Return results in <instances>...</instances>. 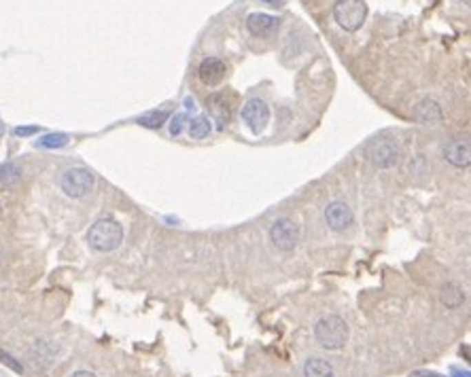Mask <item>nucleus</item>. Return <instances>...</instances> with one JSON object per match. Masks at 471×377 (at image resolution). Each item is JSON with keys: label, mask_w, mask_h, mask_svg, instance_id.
<instances>
[{"label": "nucleus", "mask_w": 471, "mask_h": 377, "mask_svg": "<svg viewBox=\"0 0 471 377\" xmlns=\"http://www.w3.org/2000/svg\"><path fill=\"white\" fill-rule=\"evenodd\" d=\"M87 241L96 252H111L123 241V227L115 219H100L87 231Z\"/></svg>", "instance_id": "obj_1"}, {"label": "nucleus", "mask_w": 471, "mask_h": 377, "mask_svg": "<svg viewBox=\"0 0 471 377\" xmlns=\"http://www.w3.org/2000/svg\"><path fill=\"white\" fill-rule=\"evenodd\" d=\"M348 325L339 316H325L314 325V337L325 349H339L348 341Z\"/></svg>", "instance_id": "obj_2"}, {"label": "nucleus", "mask_w": 471, "mask_h": 377, "mask_svg": "<svg viewBox=\"0 0 471 377\" xmlns=\"http://www.w3.org/2000/svg\"><path fill=\"white\" fill-rule=\"evenodd\" d=\"M333 17L346 32H357L368 17V5L363 0H337Z\"/></svg>", "instance_id": "obj_3"}, {"label": "nucleus", "mask_w": 471, "mask_h": 377, "mask_svg": "<svg viewBox=\"0 0 471 377\" xmlns=\"http://www.w3.org/2000/svg\"><path fill=\"white\" fill-rule=\"evenodd\" d=\"M368 155L372 159V164L380 170H388V168H395L399 164V157H401V149L397 144V140L392 138H380L374 140L368 149Z\"/></svg>", "instance_id": "obj_4"}, {"label": "nucleus", "mask_w": 471, "mask_h": 377, "mask_svg": "<svg viewBox=\"0 0 471 377\" xmlns=\"http://www.w3.org/2000/svg\"><path fill=\"white\" fill-rule=\"evenodd\" d=\"M94 188V174L85 168H70L64 172L62 176V191L72 197V200H78V197H85L90 191Z\"/></svg>", "instance_id": "obj_5"}, {"label": "nucleus", "mask_w": 471, "mask_h": 377, "mask_svg": "<svg viewBox=\"0 0 471 377\" xmlns=\"http://www.w3.org/2000/svg\"><path fill=\"white\" fill-rule=\"evenodd\" d=\"M270 237H272V244L278 250L289 252L300 241V225L291 219H278L270 229Z\"/></svg>", "instance_id": "obj_6"}, {"label": "nucleus", "mask_w": 471, "mask_h": 377, "mask_svg": "<svg viewBox=\"0 0 471 377\" xmlns=\"http://www.w3.org/2000/svg\"><path fill=\"white\" fill-rule=\"evenodd\" d=\"M242 121L247 123V127L253 131V133H261L268 123H270V109H268V104L264 100H259V98H253L244 104V109H242Z\"/></svg>", "instance_id": "obj_7"}, {"label": "nucleus", "mask_w": 471, "mask_h": 377, "mask_svg": "<svg viewBox=\"0 0 471 377\" xmlns=\"http://www.w3.org/2000/svg\"><path fill=\"white\" fill-rule=\"evenodd\" d=\"M247 28L255 36H274L280 28V19L268 13H251L247 17Z\"/></svg>", "instance_id": "obj_8"}, {"label": "nucleus", "mask_w": 471, "mask_h": 377, "mask_svg": "<svg viewBox=\"0 0 471 377\" xmlns=\"http://www.w3.org/2000/svg\"><path fill=\"white\" fill-rule=\"evenodd\" d=\"M443 157H446V161L450 166L454 168H467L471 164V144H469V138H454L446 151H443Z\"/></svg>", "instance_id": "obj_9"}, {"label": "nucleus", "mask_w": 471, "mask_h": 377, "mask_svg": "<svg viewBox=\"0 0 471 377\" xmlns=\"http://www.w3.org/2000/svg\"><path fill=\"white\" fill-rule=\"evenodd\" d=\"M58 354H60V345L54 343V341L41 339V341H34V345L30 347V358L41 369H49L51 365L56 363Z\"/></svg>", "instance_id": "obj_10"}, {"label": "nucleus", "mask_w": 471, "mask_h": 377, "mask_svg": "<svg viewBox=\"0 0 471 377\" xmlns=\"http://www.w3.org/2000/svg\"><path fill=\"white\" fill-rule=\"evenodd\" d=\"M325 221H327L329 229L342 231L353 223V210L344 202H331L325 210Z\"/></svg>", "instance_id": "obj_11"}, {"label": "nucleus", "mask_w": 471, "mask_h": 377, "mask_svg": "<svg viewBox=\"0 0 471 377\" xmlns=\"http://www.w3.org/2000/svg\"><path fill=\"white\" fill-rule=\"evenodd\" d=\"M198 74H200V80H202L204 85L215 87V85H219L221 80L225 78L227 66H225L221 60H217V58H206V60L200 64Z\"/></svg>", "instance_id": "obj_12"}, {"label": "nucleus", "mask_w": 471, "mask_h": 377, "mask_svg": "<svg viewBox=\"0 0 471 377\" xmlns=\"http://www.w3.org/2000/svg\"><path fill=\"white\" fill-rule=\"evenodd\" d=\"M412 115L421 125H437L441 121V106L435 100L425 98L414 106Z\"/></svg>", "instance_id": "obj_13"}, {"label": "nucleus", "mask_w": 471, "mask_h": 377, "mask_svg": "<svg viewBox=\"0 0 471 377\" xmlns=\"http://www.w3.org/2000/svg\"><path fill=\"white\" fill-rule=\"evenodd\" d=\"M208 109H211V115L219 123V127H223L231 119V102L225 94L208 96Z\"/></svg>", "instance_id": "obj_14"}, {"label": "nucleus", "mask_w": 471, "mask_h": 377, "mask_svg": "<svg viewBox=\"0 0 471 377\" xmlns=\"http://www.w3.org/2000/svg\"><path fill=\"white\" fill-rule=\"evenodd\" d=\"M439 297H441V303L446 305L448 310H457L465 301V292H463V288L459 284L446 282V284L441 286V290H439Z\"/></svg>", "instance_id": "obj_15"}, {"label": "nucleus", "mask_w": 471, "mask_h": 377, "mask_svg": "<svg viewBox=\"0 0 471 377\" xmlns=\"http://www.w3.org/2000/svg\"><path fill=\"white\" fill-rule=\"evenodd\" d=\"M304 377H335V369L325 358H310L304 365Z\"/></svg>", "instance_id": "obj_16"}, {"label": "nucleus", "mask_w": 471, "mask_h": 377, "mask_svg": "<svg viewBox=\"0 0 471 377\" xmlns=\"http://www.w3.org/2000/svg\"><path fill=\"white\" fill-rule=\"evenodd\" d=\"M21 180V168L15 161H7L0 166V186H15Z\"/></svg>", "instance_id": "obj_17"}, {"label": "nucleus", "mask_w": 471, "mask_h": 377, "mask_svg": "<svg viewBox=\"0 0 471 377\" xmlns=\"http://www.w3.org/2000/svg\"><path fill=\"white\" fill-rule=\"evenodd\" d=\"M68 133H47V136H43L36 144L41 149H62L68 144Z\"/></svg>", "instance_id": "obj_18"}, {"label": "nucleus", "mask_w": 471, "mask_h": 377, "mask_svg": "<svg viewBox=\"0 0 471 377\" xmlns=\"http://www.w3.org/2000/svg\"><path fill=\"white\" fill-rule=\"evenodd\" d=\"M211 129H213L211 127V121H208L206 117H198L189 125V136L196 138V140H200V138H206L208 133H211Z\"/></svg>", "instance_id": "obj_19"}, {"label": "nucleus", "mask_w": 471, "mask_h": 377, "mask_svg": "<svg viewBox=\"0 0 471 377\" xmlns=\"http://www.w3.org/2000/svg\"><path fill=\"white\" fill-rule=\"evenodd\" d=\"M166 119H168V111H153V113L140 117L138 123L145 125V127H149V129H160Z\"/></svg>", "instance_id": "obj_20"}, {"label": "nucleus", "mask_w": 471, "mask_h": 377, "mask_svg": "<svg viewBox=\"0 0 471 377\" xmlns=\"http://www.w3.org/2000/svg\"><path fill=\"white\" fill-rule=\"evenodd\" d=\"M0 360H3V363H5L7 367H11V369H13L15 373H23V367H21V365H19V363H17V360H15V358H13L11 354L3 352V349H0Z\"/></svg>", "instance_id": "obj_21"}, {"label": "nucleus", "mask_w": 471, "mask_h": 377, "mask_svg": "<svg viewBox=\"0 0 471 377\" xmlns=\"http://www.w3.org/2000/svg\"><path fill=\"white\" fill-rule=\"evenodd\" d=\"M185 115H176L174 119H172V123H170V133L172 136H178V133L182 131V127H185Z\"/></svg>", "instance_id": "obj_22"}, {"label": "nucleus", "mask_w": 471, "mask_h": 377, "mask_svg": "<svg viewBox=\"0 0 471 377\" xmlns=\"http://www.w3.org/2000/svg\"><path fill=\"white\" fill-rule=\"evenodd\" d=\"M36 131H39L36 125H30V127H15V136H34Z\"/></svg>", "instance_id": "obj_23"}, {"label": "nucleus", "mask_w": 471, "mask_h": 377, "mask_svg": "<svg viewBox=\"0 0 471 377\" xmlns=\"http://www.w3.org/2000/svg\"><path fill=\"white\" fill-rule=\"evenodd\" d=\"M412 377H443L439 373H433V371H414Z\"/></svg>", "instance_id": "obj_24"}, {"label": "nucleus", "mask_w": 471, "mask_h": 377, "mask_svg": "<svg viewBox=\"0 0 471 377\" xmlns=\"http://www.w3.org/2000/svg\"><path fill=\"white\" fill-rule=\"evenodd\" d=\"M72 377H96V375H94L92 371H76Z\"/></svg>", "instance_id": "obj_25"}, {"label": "nucleus", "mask_w": 471, "mask_h": 377, "mask_svg": "<svg viewBox=\"0 0 471 377\" xmlns=\"http://www.w3.org/2000/svg\"><path fill=\"white\" fill-rule=\"evenodd\" d=\"M452 373H454L457 377H469V371H459V369H454Z\"/></svg>", "instance_id": "obj_26"}, {"label": "nucleus", "mask_w": 471, "mask_h": 377, "mask_svg": "<svg viewBox=\"0 0 471 377\" xmlns=\"http://www.w3.org/2000/svg\"><path fill=\"white\" fill-rule=\"evenodd\" d=\"M185 106H187V109H189V111H193V109H196V104H193V100H189V98L185 100Z\"/></svg>", "instance_id": "obj_27"}, {"label": "nucleus", "mask_w": 471, "mask_h": 377, "mask_svg": "<svg viewBox=\"0 0 471 377\" xmlns=\"http://www.w3.org/2000/svg\"><path fill=\"white\" fill-rule=\"evenodd\" d=\"M266 3H268V5H272V7H278L280 0H266Z\"/></svg>", "instance_id": "obj_28"}, {"label": "nucleus", "mask_w": 471, "mask_h": 377, "mask_svg": "<svg viewBox=\"0 0 471 377\" xmlns=\"http://www.w3.org/2000/svg\"><path fill=\"white\" fill-rule=\"evenodd\" d=\"M3 131H5V125H3V121H0V136H3Z\"/></svg>", "instance_id": "obj_29"}, {"label": "nucleus", "mask_w": 471, "mask_h": 377, "mask_svg": "<svg viewBox=\"0 0 471 377\" xmlns=\"http://www.w3.org/2000/svg\"><path fill=\"white\" fill-rule=\"evenodd\" d=\"M0 219H3V208H0Z\"/></svg>", "instance_id": "obj_30"}, {"label": "nucleus", "mask_w": 471, "mask_h": 377, "mask_svg": "<svg viewBox=\"0 0 471 377\" xmlns=\"http://www.w3.org/2000/svg\"><path fill=\"white\" fill-rule=\"evenodd\" d=\"M463 3H465V5H467V7H469V0H463Z\"/></svg>", "instance_id": "obj_31"}]
</instances>
